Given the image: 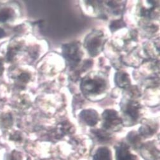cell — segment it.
Here are the masks:
<instances>
[{
  "instance_id": "obj_1",
  "label": "cell",
  "mask_w": 160,
  "mask_h": 160,
  "mask_svg": "<svg viewBox=\"0 0 160 160\" xmlns=\"http://www.w3.org/2000/svg\"><path fill=\"white\" fill-rule=\"evenodd\" d=\"M106 83L105 80L99 77H86L81 84L82 92L87 95H96L105 90Z\"/></svg>"
},
{
  "instance_id": "obj_2",
  "label": "cell",
  "mask_w": 160,
  "mask_h": 160,
  "mask_svg": "<svg viewBox=\"0 0 160 160\" xmlns=\"http://www.w3.org/2000/svg\"><path fill=\"white\" fill-rule=\"evenodd\" d=\"M104 43L103 33L101 31H92L86 38L85 46L92 56H95L101 52Z\"/></svg>"
},
{
  "instance_id": "obj_3",
  "label": "cell",
  "mask_w": 160,
  "mask_h": 160,
  "mask_svg": "<svg viewBox=\"0 0 160 160\" xmlns=\"http://www.w3.org/2000/svg\"><path fill=\"white\" fill-rule=\"evenodd\" d=\"M62 53L69 65L72 68L78 64L82 57V52L78 42L64 45L62 47Z\"/></svg>"
},
{
  "instance_id": "obj_4",
  "label": "cell",
  "mask_w": 160,
  "mask_h": 160,
  "mask_svg": "<svg viewBox=\"0 0 160 160\" xmlns=\"http://www.w3.org/2000/svg\"><path fill=\"white\" fill-rule=\"evenodd\" d=\"M102 117L104 119L103 126L106 129L117 130L122 125V119L114 110H106L102 114Z\"/></svg>"
},
{
  "instance_id": "obj_5",
  "label": "cell",
  "mask_w": 160,
  "mask_h": 160,
  "mask_svg": "<svg viewBox=\"0 0 160 160\" xmlns=\"http://www.w3.org/2000/svg\"><path fill=\"white\" fill-rule=\"evenodd\" d=\"M123 112L130 118L131 119L136 121L139 116L140 104L133 101H125L122 103Z\"/></svg>"
},
{
  "instance_id": "obj_6",
  "label": "cell",
  "mask_w": 160,
  "mask_h": 160,
  "mask_svg": "<svg viewBox=\"0 0 160 160\" xmlns=\"http://www.w3.org/2000/svg\"><path fill=\"white\" fill-rule=\"evenodd\" d=\"M80 118L83 122L89 126H95L98 121V114L93 109H85L80 113Z\"/></svg>"
},
{
  "instance_id": "obj_7",
  "label": "cell",
  "mask_w": 160,
  "mask_h": 160,
  "mask_svg": "<svg viewBox=\"0 0 160 160\" xmlns=\"http://www.w3.org/2000/svg\"><path fill=\"white\" fill-rule=\"evenodd\" d=\"M116 151L118 160H137L136 157L130 154L128 146L124 144H120Z\"/></svg>"
},
{
  "instance_id": "obj_8",
  "label": "cell",
  "mask_w": 160,
  "mask_h": 160,
  "mask_svg": "<svg viewBox=\"0 0 160 160\" xmlns=\"http://www.w3.org/2000/svg\"><path fill=\"white\" fill-rule=\"evenodd\" d=\"M116 85L121 88H127L130 85V79L127 73L125 72H118L114 78Z\"/></svg>"
},
{
  "instance_id": "obj_9",
  "label": "cell",
  "mask_w": 160,
  "mask_h": 160,
  "mask_svg": "<svg viewBox=\"0 0 160 160\" xmlns=\"http://www.w3.org/2000/svg\"><path fill=\"white\" fill-rule=\"evenodd\" d=\"M93 160H112V154L107 148H101L94 155Z\"/></svg>"
},
{
  "instance_id": "obj_10",
  "label": "cell",
  "mask_w": 160,
  "mask_h": 160,
  "mask_svg": "<svg viewBox=\"0 0 160 160\" xmlns=\"http://www.w3.org/2000/svg\"><path fill=\"white\" fill-rule=\"evenodd\" d=\"M14 12L10 7H0V22H8L13 17Z\"/></svg>"
},
{
  "instance_id": "obj_11",
  "label": "cell",
  "mask_w": 160,
  "mask_h": 160,
  "mask_svg": "<svg viewBox=\"0 0 160 160\" xmlns=\"http://www.w3.org/2000/svg\"><path fill=\"white\" fill-rule=\"evenodd\" d=\"M30 78H31V76L28 72H22L18 74L17 77V82H18L19 84L25 85L29 81Z\"/></svg>"
},
{
  "instance_id": "obj_12",
  "label": "cell",
  "mask_w": 160,
  "mask_h": 160,
  "mask_svg": "<svg viewBox=\"0 0 160 160\" xmlns=\"http://www.w3.org/2000/svg\"><path fill=\"white\" fill-rule=\"evenodd\" d=\"M139 132L143 136L149 137L154 133V129L149 125H145L139 129Z\"/></svg>"
},
{
  "instance_id": "obj_13",
  "label": "cell",
  "mask_w": 160,
  "mask_h": 160,
  "mask_svg": "<svg viewBox=\"0 0 160 160\" xmlns=\"http://www.w3.org/2000/svg\"><path fill=\"white\" fill-rule=\"evenodd\" d=\"M94 134L97 136V137L102 141H106L107 140L109 139V135L108 134L103 130H97L94 131Z\"/></svg>"
},
{
  "instance_id": "obj_14",
  "label": "cell",
  "mask_w": 160,
  "mask_h": 160,
  "mask_svg": "<svg viewBox=\"0 0 160 160\" xmlns=\"http://www.w3.org/2000/svg\"><path fill=\"white\" fill-rule=\"evenodd\" d=\"M125 22H123L122 21H116L111 23L110 26V28L112 31H114L120 28L125 26Z\"/></svg>"
},
{
  "instance_id": "obj_15",
  "label": "cell",
  "mask_w": 160,
  "mask_h": 160,
  "mask_svg": "<svg viewBox=\"0 0 160 160\" xmlns=\"http://www.w3.org/2000/svg\"><path fill=\"white\" fill-rule=\"evenodd\" d=\"M5 33L4 31L2 29L0 28V38H3L5 36Z\"/></svg>"
}]
</instances>
